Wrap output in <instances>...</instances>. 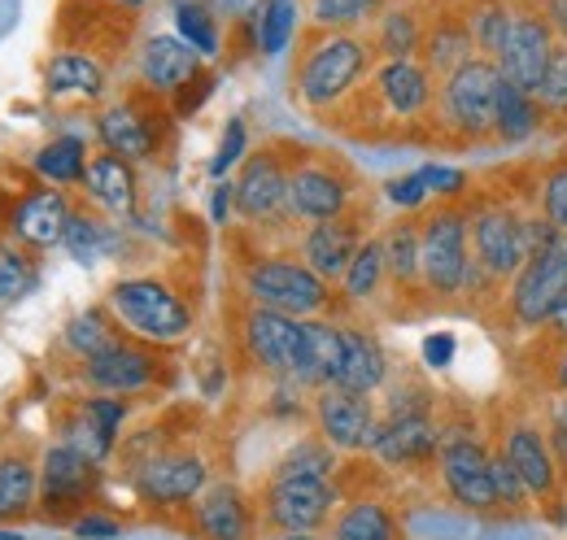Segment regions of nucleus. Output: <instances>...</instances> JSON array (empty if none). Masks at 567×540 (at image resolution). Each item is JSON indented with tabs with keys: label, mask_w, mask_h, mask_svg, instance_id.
<instances>
[{
	"label": "nucleus",
	"mask_w": 567,
	"mask_h": 540,
	"mask_svg": "<svg viewBox=\"0 0 567 540\" xmlns=\"http://www.w3.org/2000/svg\"><path fill=\"white\" fill-rule=\"evenodd\" d=\"M87 148L79 135H62V139H49L40 153H35V170L49 179V184H79L87 175Z\"/></svg>",
	"instance_id": "c9c22d12"
},
{
	"label": "nucleus",
	"mask_w": 567,
	"mask_h": 540,
	"mask_svg": "<svg viewBox=\"0 0 567 540\" xmlns=\"http://www.w3.org/2000/svg\"><path fill=\"white\" fill-rule=\"evenodd\" d=\"M546 440L555 449V463L567 467V397H559V402L550 405V432H546Z\"/></svg>",
	"instance_id": "864d4df0"
},
{
	"label": "nucleus",
	"mask_w": 567,
	"mask_h": 540,
	"mask_svg": "<svg viewBox=\"0 0 567 540\" xmlns=\"http://www.w3.org/2000/svg\"><path fill=\"white\" fill-rule=\"evenodd\" d=\"M276 540H315L310 532H284V537H276Z\"/></svg>",
	"instance_id": "0e129e2a"
},
{
	"label": "nucleus",
	"mask_w": 567,
	"mask_h": 540,
	"mask_svg": "<svg viewBox=\"0 0 567 540\" xmlns=\"http://www.w3.org/2000/svg\"><path fill=\"white\" fill-rule=\"evenodd\" d=\"M436 449H441V432L427 418V405H420V409H389L371 454L389 467H415V463H427Z\"/></svg>",
	"instance_id": "dca6fc26"
},
{
	"label": "nucleus",
	"mask_w": 567,
	"mask_h": 540,
	"mask_svg": "<svg viewBox=\"0 0 567 540\" xmlns=\"http://www.w3.org/2000/svg\"><path fill=\"white\" fill-rule=\"evenodd\" d=\"M542 118H546L542 101L502 79V87H497V118H494L497 139L502 144H524V139H533V135L542 132Z\"/></svg>",
	"instance_id": "7c9ffc66"
},
{
	"label": "nucleus",
	"mask_w": 567,
	"mask_h": 540,
	"mask_svg": "<svg viewBox=\"0 0 567 540\" xmlns=\"http://www.w3.org/2000/svg\"><path fill=\"white\" fill-rule=\"evenodd\" d=\"M66 344L87 362V357L114 349V344H118V332L110 328V319H105L101 310H83L79 319H71V328H66Z\"/></svg>",
	"instance_id": "37998d69"
},
{
	"label": "nucleus",
	"mask_w": 567,
	"mask_h": 540,
	"mask_svg": "<svg viewBox=\"0 0 567 540\" xmlns=\"http://www.w3.org/2000/svg\"><path fill=\"white\" fill-rule=\"evenodd\" d=\"M450 357H454V336H450V332L424 340V362H427V366H450Z\"/></svg>",
	"instance_id": "4d7b16f0"
},
{
	"label": "nucleus",
	"mask_w": 567,
	"mask_h": 540,
	"mask_svg": "<svg viewBox=\"0 0 567 540\" xmlns=\"http://www.w3.org/2000/svg\"><path fill=\"white\" fill-rule=\"evenodd\" d=\"M202 74V53L188 49L179 35H153L141 49V79L153 92H184Z\"/></svg>",
	"instance_id": "4be33fe9"
},
{
	"label": "nucleus",
	"mask_w": 567,
	"mask_h": 540,
	"mask_svg": "<svg viewBox=\"0 0 567 540\" xmlns=\"http://www.w3.org/2000/svg\"><path fill=\"white\" fill-rule=\"evenodd\" d=\"M245 344L254 353V362L276 375L297 384V371H301V349H306V319H288L276 310H249L245 319Z\"/></svg>",
	"instance_id": "9d476101"
},
{
	"label": "nucleus",
	"mask_w": 567,
	"mask_h": 540,
	"mask_svg": "<svg viewBox=\"0 0 567 540\" xmlns=\"http://www.w3.org/2000/svg\"><path fill=\"white\" fill-rule=\"evenodd\" d=\"M83 380L92 388L110 393V397H127V393H141L157 380V362H153V353L118 340L114 349H105V353L83 362Z\"/></svg>",
	"instance_id": "a211bd4d"
},
{
	"label": "nucleus",
	"mask_w": 567,
	"mask_h": 540,
	"mask_svg": "<svg viewBox=\"0 0 567 540\" xmlns=\"http://www.w3.org/2000/svg\"><path fill=\"white\" fill-rule=\"evenodd\" d=\"M44 83H49L53 96H87V101H96L105 92V70L87 53H58L44 70Z\"/></svg>",
	"instance_id": "2f4dec72"
},
{
	"label": "nucleus",
	"mask_w": 567,
	"mask_h": 540,
	"mask_svg": "<svg viewBox=\"0 0 567 540\" xmlns=\"http://www.w3.org/2000/svg\"><path fill=\"white\" fill-rule=\"evenodd\" d=\"M123 418H127V402H118V397H110V393L87 397V402L79 405V414L71 418V427H66V436H71L66 445L79 449L83 458L101 463V458L114 449Z\"/></svg>",
	"instance_id": "5701e85b"
},
{
	"label": "nucleus",
	"mask_w": 567,
	"mask_h": 540,
	"mask_svg": "<svg viewBox=\"0 0 567 540\" xmlns=\"http://www.w3.org/2000/svg\"><path fill=\"white\" fill-rule=\"evenodd\" d=\"M197 528L206 540H249V506L240 488L214 484L197 501Z\"/></svg>",
	"instance_id": "c85d7f7f"
},
{
	"label": "nucleus",
	"mask_w": 567,
	"mask_h": 540,
	"mask_svg": "<svg viewBox=\"0 0 567 540\" xmlns=\"http://www.w3.org/2000/svg\"><path fill=\"white\" fill-rule=\"evenodd\" d=\"M66 227H71V205L62 193L44 188V193H31L27 201L13 209V236L31 249H53L66 240Z\"/></svg>",
	"instance_id": "b1692460"
},
{
	"label": "nucleus",
	"mask_w": 567,
	"mask_h": 540,
	"mask_svg": "<svg viewBox=\"0 0 567 540\" xmlns=\"http://www.w3.org/2000/svg\"><path fill=\"white\" fill-rule=\"evenodd\" d=\"M35 501V471L27 458H4L0 463V519L27 515Z\"/></svg>",
	"instance_id": "ea45409f"
},
{
	"label": "nucleus",
	"mask_w": 567,
	"mask_h": 540,
	"mask_svg": "<svg viewBox=\"0 0 567 540\" xmlns=\"http://www.w3.org/2000/svg\"><path fill=\"white\" fill-rule=\"evenodd\" d=\"M362 231H358L354 218H328V222H310V231L301 236V262L315 270L319 279L337 283L346 279L350 262L362 249Z\"/></svg>",
	"instance_id": "f3484780"
},
{
	"label": "nucleus",
	"mask_w": 567,
	"mask_h": 540,
	"mask_svg": "<svg viewBox=\"0 0 567 540\" xmlns=\"http://www.w3.org/2000/svg\"><path fill=\"white\" fill-rule=\"evenodd\" d=\"M375 13L371 0H310V22L319 31H350Z\"/></svg>",
	"instance_id": "c03bdc74"
},
{
	"label": "nucleus",
	"mask_w": 567,
	"mask_h": 540,
	"mask_svg": "<svg viewBox=\"0 0 567 540\" xmlns=\"http://www.w3.org/2000/svg\"><path fill=\"white\" fill-rule=\"evenodd\" d=\"M0 540H22L18 532H0Z\"/></svg>",
	"instance_id": "69168bd1"
},
{
	"label": "nucleus",
	"mask_w": 567,
	"mask_h": 540,
	"mask_svg": "<svg viewBox=\"0 0 567 540\" xmlns=\"http://www.w3.org/2000/svg\"><path fill=\"white\" fill-rule=\"evenodd\" d=\"M511 0H472L467 9H463V18H467V31H472V40H476V58H489L497 62V53H502V44H506V31H511Z\"/></svg>",
	"instance_id": "72a5a7b5"
},
{
	"label": "nucleus",
	"mask_w": 567,
	"mask_h": 540,
	"mask_svg": "<svg viewBox=\"0 0 567 540\" xmlns=\"http://www.w3.org/2000/svg\"><path fill=\"white\" fill-rule=\"evenodd\" d=\"M332 506H337L332 479H280V475H271V484H267V523H276L280 532L323 528Z\"/></svg>",
	"instance_id": "ddd939ff"
},
{
	"label": "nucleus",
	"mask_w": 567,
	"mask_h": 540,
	"mask_svg": "<svg viewBox=\"0 0 567 540\" xmlns=\"http://www.w3.org/2000/svg\"><path fill=\"white\" fill-rule=\"evenodd\" d=\"M550 328H555V336L567 340V297H564V305L555 310V319H550Z\"/></svg>",
	"instance_id": "052dcab7"
},
{
	"label": "nucleus",
	"mask_w": 567,
	"mask_h": 540,
	"mask_svg": "<svg viewBox=\"0 0 567 540\" xmlns=\"http://www.w3.org/2000/svg\"><path fill=\"white\" fill-rule=\"evenodd\" d=\"M537 197H542V214H546L559 231H567V162H555V166L546 170Z\"/></svg>",
	"instance_id": "09e8293b"
},
{
	"label": "nucleus",
	"mask_w": 567,
	"mask_h": 540,
	"mask_svg": "<svg viewBox=\"0 0 567 540\" xmlns=\"http://www.w3.org/2000/svg\"><path fill=\"white\" fill-rule=\"evenodd\" d=\"M472 262L489 270L497 283H511L524 270V218L511 205H485L472 214Z\"/></svg>",
	"instance_id": "1a4fd4ad"
},
{
	"label": "nucleus",
	"mask_w": 567,
	"mask_h": 540,
	"mask_svg": "<svg viewBox=\"0 0 567 540\" xmlns=\"http://www.w3.org/2000/svg\"><path fill=\"white\" fill-rule=\"evenodd\" d=\"M497 87H502V70L489 58H472L467 66L441 79V123L463 139H485L494 135L497 118Z\"/></svg>",
	"instance_id": "39448f33"
},
{
	"label": "nucleus",
	"mask_w": 567,
	"mask_h": 540,
	"mask_svg": "<svg viewBox=\"0 0 567 540\" xmlns=\"http://www.w3.org/2000/svg\"><path fill=\"white\" fill-rule=\"evenodd\" d=\"M105 4H114V9H141L148 0H105Z\"/></svg>",
	"instance_id": "e2e57ef3"
},
{
	"label": "nucleus",
	"mask_w": 567,
	"mask_h": 540,
	"mask_svg": "<svg viewBox=\"0 0 567 540\" xmlns=\"http://www.w3.org/2000/svg\"><path fill=\"white\" fill-rule=\"evenodd\" d=\"M424 66L432 74H454L458 66H467L472 58H476V40H472V31H467V18L463 13H441V18H432V27L424 31Z\"/></svg>",
	"instance_id": "a878e982"
},
{
	"label": "nucleus",
	"mask_w": 567,
	"mask_h": 540,
	"mask_svg": "<svg viewBox=\"0 0 567 540\" xmlns=\"http://www.w3.org/2000/svg\"><path fill=\"white\" fill-rule=\"evenodd\" d=\"M436 458H441V479H445L450 497H454L463 510H476V515L502 510V506H497L494 471H489V449H485L472 432H450V436H441Z\"/></svg>",
	"instance_id": "6e6552de"
},
{
	"label": "nucleus",
	"mask_w": 567,
	"mask_h": 540,
	"mask_svg": "<svg viewBox=\"0 0 567 540\" xmlns=\"http://www.w3.org/2000/svg\"><path fill=\"white\" fill-rule=\"evenodd\" d=\"M83 188H87L92 201L101 209H110V214H132L136 209V170L118 153H96L87 162Z\"/></svg>",
	"instance_id": "bb28decb"
},
{
	"label": "nucleus",
	"mask_w": 567,
	"mask_h": 540,
	"mask_svg": "<svg viewBox=\"0 0 567 540\" xmlns=\"http://www.w3.org/2000/svg\"><path fill=\"white\" fill-rule=\"evenodd\" d=\"M292 31H297V0H267L258 9V18H254V35H258V49L267 58L288 49Z\"/></svg>",
	"instance_id": "4c0bfd02"
},
{
	"label": "nucleus",
	"mask_w": 567,
	"mask_h": 540,
	"mask_svg": "<svg viewBox=\"0 0 567 540\" xmlns=\"http://www.w3.org/2000/svg\"><path fill=\"white\" fill-rule=\"evenodd\" d=\"M380 245H384L389 279L398 288H415L424 279V267H420V222H393Z\"/></svg>",
	"instance_id": "f704fd0d"
},
{
	"label": "nucleus",
	"mask_w": 567,
	"mask_h": 540,
	"mask_svg": "<svg viewBox=\"0 0 567 540\" xmlns=\"http://www.w3.org/2000/svg\"><path fill=\"white\" fill-rule=\"evenodd\" d=\"M110 310L118 314V323L132 336L148 340V344H175L193 332V310L184 305V297L153 274L118 279L110 288Z\"/></svg>",
	"instance_id": "f03ea898"
},
{
	"label": "nucleus",
	"mask_w": 567,
	"mask_h": 540,
	"mask_svg": "<svg viewBox=\"0 0 567 540\" xmlns=\"http://www.w3.org/2000/svg\"><path fill=\"white\" fill-rule=\"evenodd\" d=\"M489 471H494V488H497V506L502 510H524L533 497H528V488H524V479L515 475L511 467V458L502 454V445L489 449Z\"/></svg>",
	"instance_id": "a18cd8bd"
},
{
	"label": "nucleus",
	"mask_w": 567,
	"mask_h": 540,
	"mask_svg": "<svg viewBox=\"0 0 567 540\" xmlns=\"http://www.w3.org/2000/svg\"><path fill=\"white\" fill-rule=\"evenodd\" d=\"M502 454L511 458V467L524 479V488H528L533 501L546 506V501L559 497V463H555V449H550V440H546L542 427L511 423L506 436H502Z\"/></svg>",
	"instance_id": "2eb2a0df"
},
{
	"label": "nucleus",
	"mask_w": 567,
	"mask_h": 540,
	"mask_svg": "<svg viewBox=\"0 0 567 540\" xmlns=\"http://www.w3.org/2000/svg\"><path fill=\"white\" fill-rule=\"evenodd\" d=\"M542 9H546V22L555 27L559 44H567V0H542Z\"/></svg>",
	"instance_id": "bf43d9fd"
},
{
	"label": "nucleus",
	"mask_w": 567,
	"mask_h": 540,
	"mask_svg": "<svg viewBox=\"0 0 567 540\" xmlns=\"http://www.w3.org/2000/svg\"><path fill=\"white\" fill-rule=\"evenodd\" d=\"M74 537L79 540H114L118 537V523L114 519H101V515H83L74 523Z\"/></svg>",
	"instance_id": "5fc2aeb1"
},
{
	"label": "nucleus",
	"mask_w": 567,
	"mask_h": 540,
	"mask_svg": "<svg viewBox=\"0 0 567 540\" xmlns=\"http://www.w3.org/2000/svg\"><path fill=\"white\" fill-rule=\"evenodd\" d=\"M210 87H214L210 74H197V79H193L184 92H175V96H179V114H193V110H197V105L210 96Z\"/></svg>",
	"instance_id": "6e6d98bb"
},
{
	"label": "nucleus",
	"mask_w": 567,
	"mask_h": 540,
	"mask_svg": "<svg viewBox=\"0 0 567 540\" xmlns=\"http://www.w3.org/2000/svg\"><path fill=\"white\" fill-rule=\"evenodd\" d=\"M236 214L249 222H284L288 214V166L276 153H254L236 175Z\"/></svg>",
	"instance_id": "4468645a"
},
{
	"label": "nucleus",
	"mask_w": 567,
	"mask_h": 540,
	"mask_svg": "<svg viewBox=\"0 0 567 540\" xmlns=\"http://www.w3.org/2000/svg\"><path fill=\"white\" fill-rule=\"evenodd\" d=\"M389 380V357L375 340L358 328H341V371H337V384L332 388H350L371 397L380 384Z\"/></svg>",
	"instance_id": "393cba45"
},
{
	"label": "nucleus",
	"mask_w": 567,
	"mask_h": 540,
	"mask_svg": "<svg viewBox=\"0 0 567 540\" xmlns=\"http://www.w3.org/2000/svg\"><path fill=\"white\" fill-rule=\"evenodd\" d=\"M31 288H35L31 262H27L22 253H13V249L0 245V301H18V297H27Z\"/></svg>",
	"instance_id": "49530a36"
},
{
	"label": "nucleus",
	"mask_w": 567,
	"mask_h": 540,
	"mask_svg": "<svg viewBox=\"0 0 567 540\" xmlns=\"http://www.w3.org/2000/svg\"><path fill=\"white\" fill-rule=\"evenodd\" d=\"M206 463L197 454H157L141 467V497L157 501V506H179L202 497L206 488Z\"/></svg>",
	"instance_id": "6ab92c4d"
},
{
	"label": "nucleus",
	"mask_w": 567,
	"mask_h": 540,
	"mask_svg": "<svg viewBox=\"0 0 567 540\" xmlns=\"http://www.w3.org/2000/svg\"><path fill=\"white\" fill-rule=\"evenodd\" d=\"M420 175H424L432 197H463V188H467V175L454 166H420Z\"/></svg>",
	"instance_id": "3c124183"
},
{
	"label": "nucleus",
	"mask_w": 567,
	"mask_h": 540,
	"mask_svg": "<svg viewBox=\"0 0 567 540\" xmlns=\"http://www.w3.org/2000/svg\"><path fill=\"white\" fill-rule=\"evenodd\" d=\"M231 205H236V184H218V188H214V201H210L214 222H227Z\"/></svg>",
	"instance_id": "13d9d810"
},
{
	"label": "nucleus",
	"mask_w": 567,
	"mask_h": 540,
	"mask_svg": "<svg viewBox=\"0 0 567 540\" xmlns=\"http://www.w3.org/2000/svg\"><path fill=\"white\" fill-rule=\"evenodd\" d=\"M424 18H420V9H411V4H393V9H384L380 13V22H375V49H380V58L384 62H411L420 49H424Z\"/></svg>",
	"instance_id": "c756f323"
},
{
	"label": "nucleus",
	"mask_w": 567,
	"mask_h": 540,
	"mask_svg": "<svg viewBox=\"0 0 567 540\" xmlns=\"http://www.w3.org/2000/svg\"><path fill=\"white\" fill-rule=\"evenodd\" d=\"M96 488V463L83 458L71 445H53L40 463V492H44V506L62 510V506H79L83 497H92Z\"/></svg>",
	"instance_id": "412c9836"
},
{
	"label": "nucleus",
	"mask_w": 567,
	"mask_h": 540,
	"mask_svg": "<svg viewBox=\"0 0 567 540\" xmlns=\"http://www.w3.org/2000/svg\"><path fill=\"white\" fill-rule=\"evenodd\" d=\"M175 27H179V40L188 49H197L202 58L218 53V27H214V13L202 0H179L175 4Z\"/></svg>",
	"instance_id": "a19ab883"
},
{
	"label": "nucleus",
	"mask_w": 567,
	"mask_h": 540,
	"mask_svg": "<svg viewBox=\"0 0 567 540\" xmlns=\"http://www.w3.org/2000/svg\"><path fill=\"white\" fill-rule=\"evenodd\" d=\"M384 274H389V267H384V245L380 240H367L362 249H358V258L350 262V270H346V297L350 301H367V297H375V288L384 283Z\"/></svg>",
	"instance_id": "79ce46f5"
},
{
	"label": "nucleus",
	"mask_w": 567,
	"mask_h": 540,
	"mask_svg": "<svg viewBox=\"0 0 567 540\" xmlns=\"http://www.w3.org/2000/svg\"><path fill=\"white\" fill-rule=\"evenodd\" d=\"M367 66H371L367 40H358L350 31H328L297 62V74H292L297 101L306 110H332L337 101H346L354 92V83L367 74Z\"/></svg>",
	"instance_id": "f257e3e1"
},
{
	"label": "nucleus",
	"mask_w": 567,
	"mask_h": 540,
	"mask_svg": "<svg viewBox=\"0 0 567 540\" xmlns=\"http://www.w3.org/2000/svg\"><path fill=\"white\" fill-rule=\"evenodd\" d=\"M371 92L393 118H420L432 105V96H436L432 70L424 62H415V58L411 62H384L371 79Z\"/></svg>",
	"instance_id": "aec40b11"
},
{
	"label": "nucleus",
	"mask_w": 567,
	"mask_h": 540,
	"mask_svg": "<svg viewBox=\"0 0 567 540\" xmlns=\"http://www.w3.org/2000/svg\"><path fill=\"white\" fill-rule=\"evenodd\" d=\"M245 292L258 310H276L288 319H315L332 301L328 279H319L301 258H258L245 270Z\"/></svg>",
	"instance_id": "20e7f679"
},
{
	"label": "nucleus",
	"mask_w": 567,
	"mask_h": 540,
	"mask_svg": "<svg viewBox=\"0 0 567 540\" xmlns=\"http://www.w3.org/2000/svg\"><path fill=\"white\" fill-rule=\"evenodd\" d=\"M62 245L71 249L74 262L96 267L101 258L118 253L123 236H118V227H110V222H101V218H92V214H71V227H66V240H62Z\"/></svg>",
	"instance_id": "473e14b6"
},
{
	"label": "nucleus",
	"mask_w": 567,
	"mask_h": 540,
	"mask_svg": "<svg viewBox=\"0 0 567 540\" xmlns=\"http://www.w3.org/2000/svg\"><path fill=\"white\" fill-rule=\"evenodd\" d=\"M393 515L380 506V501H354L341 519H337V532L332 540H393Z\"/></svg>",
	"instance_id": "e433bc0d"
},
{
	"label": "nucleus",
	"mask_w": 567,
	"mask_h": 540,
	"mask_svg": "<svg viewBox=\"0 0 567 540\" xmlns=\"http://www.w3.org/2000/svg\"><path fill=\"white\" fill-rule=\"evenodd\" d=\"M96 132L105 139V153H118L123 162H144V157H153V148H157V135H153V123L144 118L136 105H110L105 114H101V123H96Z\"/></svg>",
	"instance_id": "cd10ccee"
},
{
	"label": "nucleus",
	"mask_w": 567,
	"mask_h": 540,
	"mask_svg": "<svg viewBox=\"0 0 567 540\" xmlns=\"http://www.w3.org/2000/svg\"><path fill=\"white\" fill-rule=\"evenodd\" d=\"M332 471H337V454H332L328 440H301V445H292L280 458V467H276L280 479H332Z\"/></svg>",
	"instance_id": "58836bf2"
},
{
	"label": "nucleus",
	"mask_w": 567,
	"mask_h": 540,
	"mask_svg": "<svg viewBox=\"0 0 567 540\" xmlns=\"http://www.w3.org/2000/svg\"><path fill=\"white\" fill-rule=\"evenodd\" d=\"M567 297V249H564V236L555 249L528 258L524 270L511 279V319L519 328H546L555 319V310L564 305Z\"/></svg>",
	"instance_id": "0eeeda50"
},
{
	"label": "nucleus",
	"mask_w": 567,
	"mask_h": 540,
	"mask_svg": "<svg viewBox=\"0 0 567 540\" xmlns=\"http://www.w3.org/2000/svg\"><path fill=\"white\" fill-rule=\"evenodd\" d=\"M427 197H432V193H427V184H424V175H420V170H415V175H402V179H393V184H389V201L402 205V209H420Z\"/></svg>",
	"instance_id": "603ef678"
},
{
	"label": "nucleus",
	"mask_w": 567,
	"mask_h": 540,
	"mask_svg": "<svg viewBox=\"0 0 567 540\" xmlns=\"http://www.w3.org/2000/svg\"><path fill=\"white\" fill-rule=\"evenodd\" d=\"M350 209V179L315 157H301L297 166H288V214L301 222H328V218H346Z\"/></svg>",
	"instance_id": "f8f14e48"
},
{
	"label": "nucleus",
	"mask_w": 567,
	"mask_h": 540,
	"mask_svg": "<svg viewBox=\"0 0 567 540\" xmlns=\"http://www.w3.org/2000/svg\"><path fill=\"white\" fill-rule=\"evenodd\" d=\"M315 423H319V436L341 454L375 449V436H380V418H375L371 397L350 393V388H319Z\"/></svg>",
	"instance_id": "9b49d317"
},
{
	"label": "nucleus",
	"mask_w": 567,
	"mask_h": 540,
	"mask_svg": "<svg viewBox=\"0 0 567 540\" xmlns=\"http://www.w3.org/2000/svg\"><path fill=\"white\" fill-rule=\"evenodd\" d=\"M559 49V35L555 27L546 22V9L542 4H528V9H515L511 13V31H506V44L497 53V70L506 83H515L519 92L537 96L542 79H546V66Z\"/></svg>",
	"instance_id": "423d86ee"
},
{
	"label": "nucleus",
	"mask_w": 567,
	"mask_h": 540,
	"mask_svg": "<svg viewBox=\"0 0 567 540\" xmlns=\"http://www.w3.org/2000/svg\"><path fill=\"white\" fill-rule=\"evenodd\" d=\"M420 267L432 297H458L472 270V214L458 205L436 209L420 222Z\"/></svg>",
	"instance_id": "7ed1b4c3"
},
{
	"label": "nucleus",
	"mask_w": 567,
	"mask_h": 540,
	"mask_svg": "<svg viewBox=\"0 0 567 540\" xmlns=\"http://www.w3.org/2000/svg\"><path fill=\"white\" fill-rule=\"evenodd\" d=\"M537 101L546 114H567V44L555 49L550 66H546V79L537 87Z\"/></svg>",
	"instance_id": "de8ad7c7"
},
{
	"label": "nucleus",
	"mask_w": 567,
	"mask_h": 540,
	"mask_svg": "<svg viewBox=\"0 0 567 540\" xmlns=\"http://www.w3.org/2000/svg\"><path fill=\"white\" fill-rule=\"evenodd\" d=\"M236 162H245V123H240V118H231V123H227L223 144H218V153L210 157V175L214 179H223Z\"/></svg>",
	"instance_id": "8fccbe9b"
},
{
	"label": "nucleus",
	"mask_w": 567,
	"mask_h": 540,
	"mask_svg": "<svg viewBox=\"0 0 567 540\" xmlns=\"http://www.w3.org/2000/svg\"><path fill=\"white\" fill-rule=\"evenodd\" d=\"M555 384H559V388H564V393H567V353H564V357H559V371H555Z\"/></svg>",
	"instance_id": "680f3d73"
}]
</instances>
